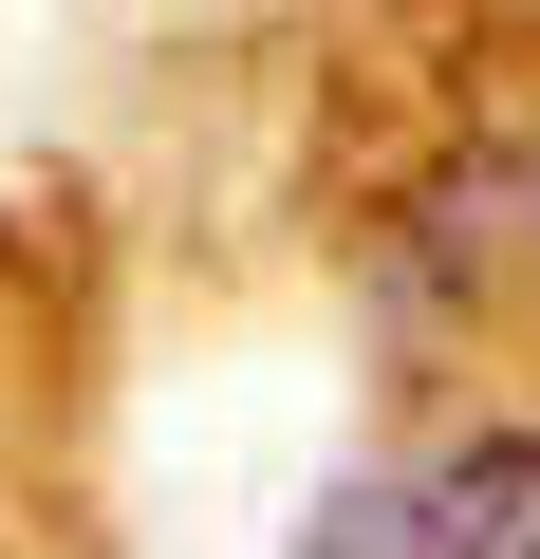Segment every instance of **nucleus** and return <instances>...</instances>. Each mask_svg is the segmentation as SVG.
Masks as SVG:
<instances>
[{"label":"nucleus","mask_w":540,"mask_h":559,"mask_svg":"<svg viewBox=\"0 0 540 559\" xmlns=\"http://www.w3.org/2000/svg\"><path fill=\"white\" fill-rule=\"evenodd\" d=\"M280 559H540V429H447L355 466Z\"/></svg>","instance_id":"f257e3e1"}]
</instances>
